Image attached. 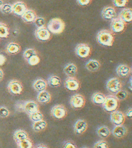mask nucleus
Returning a JSON list of instances; mask_svg holds the SVG:
<instances>
[{
	"label": "nucleus",
	"mask_w": 132,
	"mask_h": 148,
	"mask_svg": "<svg viewBox=\"0 0 132 148\" xmlns=\"http://www.w3.org/2000/svg\"><path fill=\"white\" fill-rule=\"evenodd\" d=\"M10 112L9 110L4 106L0 107V117L2 118H7L10 116Z\"/></svg>",
	"instance_id": "41"
},
{
	"label": "nucleus",
	"mask_w": 132,
	"mask_h": 148,
	"mask_svg": "<svg viewBox=\"0 0 132 148\" xmlns=\"http://www.w3.org/2000/svg\"><path fill=\"white\" fill-rule=\"evenodd\" d=\"M6 62V58L4 55L0 53V66H3Z\"/></svg>",
	"instance_id": "45"
},
{
	"label": "nucleus",
	"mask_w": 132,
	"mask_h": 148,
	"mask_svg": "<svg viewBox=\"0 0 132 148\" xmlns=\"http://www.w3.org/2000/svg\"><path fill=\"white\" fill-rule=\"evenodd\" d=\"M34 23L36 27L38 28L44 27L46 25V21L44 18L42 17H37L35 20Z\"/></svg>",
	"instance_id": "39"
},
{
	"label": "nucleus",
	"mask_w": 132,
	"mask_h": 148,
	"mask_svg": "<svg viewBox=\"0 0 132 148\" xmlns=\"http://www.w3.org/2000/svg\"><path fill=\"white\" fill-rule=\"evenodd\" d=\"M92 0H76V2L78 5L82 6H85L89 5L91 2Z\"/></svg>",
	"instance_id": "44"
},
{
	"label": "nucleus",
	"mask_w": 132,
	"mask_h": 148,
	"mask_svg": "<svg viewBox=\"0 0 132 148\" xmlns=\"http://www.w3.org/2000/svg\"><path fill=\"white\" fill-rule=\"evenodd\" d=\"M36 54H37V53L35 50L33 48H29V49H27L25 50L23 52V56L24 59L26 61H27L29 58H31V57L34 56L35 55H36Z\"/></svg>",
	"instance_id": "35"
},
{
	"label": "nucleus",
	"mask_w": 132,
	"mask_h": 148,
	"mask_svg": "<svg viewBox=\"0 0 132 148\" xmlns=\"http://www.w3.org/2000/svg\"><path fill=\"white\" fill-rule=\"evenodd\" d=\"M122 84L120 79L117 77L110 78L106 83V88L108 91L113 94L117 93L122 89Z\"/></svg>",
	"instance_id": "4"
},
{
	"label": "nucleus",
	"mask_w": 132,
	"mask_h": 148,
	"mask_svg": "<svg viewBox=\"0 0 132 148\" xmlns=\"http://www.w3.org/2000/svg\"><path fill=\"white\" fill-rule=\"evenodd\" d=\"M87 148V147H83V148Z\"/></svg>",
	"instance_id": "51"
},
{
	"label": "nucleus",
	"mask_w": 132,
	"mask_h": 148,
	"mask_svg": "<svg viewBox=\"0 0 132 148\" xmlns=\"http://www.w3.org/2000/svg\"><path fill=\"white\" fill-rule=\"evenodd\" d=\"M21 47L17 42H10L6 48V51L8 54L15 55L19 53Z\"/></svg>",
	"instance_id": "26"
},
{
	"label": "nucleus",
	"mask_w": 132,
	"mask_h": 148,
	"mask_svg": "<svg viewBox=\"0 0 132 148\" xmlns=\"http://www.w3.org/2000/svg\"><path fill=\"white\" fill-rule=\"evenodd\" d=\"M37 99V101L41 104H48L51 101L52 96L50 92L45 90L38 93Z\"/></svg>",
	"instance_id": "21"
},
{
	"label": "nucleus",
	"mask_w": 132,
	"mask_h": 148,
	"mask_svg": "<svg viewBox=\"0 0 132 148\" xmlns=\"http://www.w3.org/2000/svg\"><path fill=\"white\" fill-rule=\"evenodd\" d=\"M4 76V72L2 71V69H0V82H1L3 79Z\"/></svg>",
	"instance_id": "47"
},
{
	"label": "nucleus",
	"mask_w": 132,
	"mask_h": 148,
	"mask_svg": "<svg viewBox=\"0 0 132 148\" xmlns=\"http://www.w3.org/2000/svg\"><path fill=\"white\" fill-rule=\"evenodd\" d=\"M85 67L89 72H97L100 69V63L97 60L91 59L86 63Z\"/></svg>",
	"instance_id": "23"
},
{
	"label": "nucleus",
	"mask_w": 132,
	"mask_h": 148,
	"mask_svg": "<svg viewBox=\"0 0 132 148\" xmlns=\"http://www.w3.org/2000/svg\"><path fill=\"white\" fill-rule=\"evenodd\" d=\"M12 13L16 16L21 17L27 10L26 4L21 1L15 3L12 5Z\"/></svg>",
	"instance_id": "15"
},
{
	"label": "nucleus",
	"mask_w": 132,
	"mask_h": 148,
	"mask_svg": "<svg viewBox=\"0 0 132 148\" xmlns=\"http://www.w3.org/2000/svg\"><path fill=\"white\" fill-rule=\"evenodd\" d=\"M47 28L50 32L54 34H60L65 30V23L61 18H55L50 20Z\"/></svg>",
	"instance_id": "2"
},
{
	"label": "nucleus",
	"mask_w": 132,
	"mask_h": 148,
	"mask_svg": "<svg viewBox=\"0 0 132 148\" xmlns=\"http://www.w3.org/2000/svg\"><path fill=\"white\" fill-rule=\"evenodd\" d=\"M35 36L39 41L46 42L51 38V34L48 28L44 27L37 29L35 32Z\"/></svg>",
	"instance_id": "12"
},
{
	"label": "nucleus",
	"mask_w": 132,
	"mask_h": 148,
	"mask_svg": "<svg viewBox=\"0 0 132 148\" xmlns=\"http://www.w3.org/2000/svg\"><path fill=\"white\" fill-rule=\"evenodd\" d=\"M106 96L104 94L100 92H95L92 95L91 101L93 104L97 105H102L105 101Z\"/></svg>",
	"instance_id": "25"
},
{
	"label": "nucleus",
	"mask_w": 132,
	"mask_h": 148,
	"mask_svg": "<svg viewBox=\"0 0 132 148\" xmlns=\"http://www.w3.org/2000/svg\"><path fill=\"white\" fill-rule=\"evenodd\" d=\"M76 55L81 58H87L90 56L91 48L89 45L85 43L78 45L75 48Z\"/></svg>",
	"instance_id": "5"
},
{
	"label": "nucleus",
	"mask_w": 132,
	"mask_h": 148,
	"mask_svg": "<svg viewBox=\"0 0 132 148\" xmlns=\"http://www.w3.org/2000/svg\"><path fill=\"white\" fill-rule=\"evenodd\" d=\"M35 148H49L48 146L45 145H43V144H40L39 145L36 147Z\"/></svg>",
	"instance_id": "48"
},
{
	"label": "nucleus",
	"mask_w": 132,
	"mask_h": 148,
	"mask_svg": "<svg viewBox=\"0 0 132 148\" xmlns=\"http://www.w3.org/2000/svg\"><path fill=\"white\" fill-rule=\"evenodd\" d=\"M40 61V59L38 54L33 56L27 61L28 64L31 66L37 65V64H39Z\"/></svg>",
	"instance_id": "37"
},
{
	"label": "nucleus",
	"mask_w": 132,
	"mask_h": 148,
	"mask_svg": "<svg viewBox=\"0 0 132 148\" xmlns=\"http://www.w3.org/2000/svg\"><path fill=\"white\" fill-rule=\"evenodd\" d=\"M129 93L125 90H121L115 94V96L119 101H122L127 99Z\"/></svg>",
	"instance_id": "33"
},
{
	"label": "nucleus",
	"mask_w": 132,
	"mask_h": 148,
	"mask_svg": "<svg viewBox=\"0 0 132 148\" xmlns=\"http://www.w3.org/2000/svg\"><path fill=\"white\" fill-rule=\"evenodd\" d=\"M101 16L105 20H112L117 17V14L115 8L108 6L103 8L101 12Z\"/></svg>",
	"instance_id": "13"
},
{
	"label": "nucleus",
	"mask_w": 132,
	"mask_h": 148,
	"mask_svg": "<svg viewBox=\"0 0 132 148\" xmlns=\"http://www.w3.org/2000/svg\"><path fill=\"white\" fill-rule=\"evenodd\" d=\"M1 12L6 15L10 14L12 13V5H10V4H3L2 7L1 9Z\"/></svg>",
	"instance_id": "38"
},
{
	"label": "nucleus",
	"mask_w": 132,
	"mask_h": 148,
	"mask_svg": "<svg viewBox=\"0 0 132 148\" xmlns=\"http://www.w3.org/2000/svg\"><path fill=\"white\" fill-rule=\"evenodd\" d=\"M63 148H78L76 144L71 141H67L65 143Z\"/></svg>",
	"instance_id": "43"
},
{
	"label": "nucleus",
	"mask_w": 132,
	"mask_h": 148,
	"mask_svg": "<svg viewBox=\"0 0 132 148\" xmlns=\"http://www.w3.org/2000/svg\"><path fill=\"white\" fill-rule=\"evenodd\" d=\"M103 108L107 112H112L117 110L119 106V101L113 95L106 96L103 105Z\"/></svg>",
	"instance_id": "3"
},
{
	"label": "nucleus",
	"mask_w": 132,
	"mask_h": 148,
	"mask_svg": "<svg viewBox=\"0 0 132 148\" xmlns=\"http://www.w3.org/2000/svg\"><path fill=\"white\" fill-rule=\"evenodd\" d=\"M129 88V89H130L131 91H132V77H131V78L130 79Z\"/></svg>",
	"instance_id": "49"
},
{
	"label": "nucleus",
	"mask_w": 132,
	"mask_h": 148,
	"mask_svg": "<svg viewBox=\"0 0 132 148\" xmlns=\"http://www.w3.org/2000/svg\"><path fill=\"white\" fill-rule=\"evenodd\" d=\"M7 90L10 94L18 95L22 93L23 87L21 82L14 79L9 82L7 85Z\"/></svg>",
	"instance_id": "7"
},
{
	"label": "nucleus",
	"mask_w": 132,
	"mask_h": 148,
	"mask_svg": "<svg viewBox=\"0 0 132 148\" xmlns=\"http://www.w3.org/2000/svg\"><path fill=\"white\" fill-rule=\"evenodd\" d=\"M131 71H132V70H131Z\"/></svg>",
	"instance_id": "52"
},
{
	"label": "nucleus",
	"mask_w": 132,
	"mask_h": 148,
	"mask_svg": "<svg viewBox=\"0 0 132 148\" xmlns=\"http://www.w3.org/2000/svg\"><path fill=\"white\" fill-rule=\"evenodd\" d=\"M93 148H109V146L106 141L100 140L95 143Z\"/></svg>",
	"instance_id": "40"
},
{
	"label": "nucleus",
	"mask_w": 132,
	"mask_h": 148,
	"mask_svg": "<svg viewBox=\"0 0 132 148\" xmlns=\"http://www.w3.org/2000/svg\"><path fill=\"white\" fill-rule=\"evenodd\" d=\"M126 27V23L121 20L120 18L116 17L112 20L110 23V29L112 32L115 33H120L125 31Z\"/></svg>",
	"instance_id": "9"
},
{
	"label": "nucleus",
	"mask_w": 132,
	"mask_h": 148,
	"mask_svg": "<svg viewBox=\"0 0 132 148\" xmlns=\"http://www.w3.org/2000/svg\"><path fill=\"white\" fill-rule=\"evenodd\" d=\"M97 133L98 136L102 139L107 138L110 136L111 132L110 129L108 126L103 125L99 127L97 129Z\"/></svg>",
	"instance_id": "29"
},
{
	"label": "nucleus",
	"mask_w": 132,
	"mask_h": 148,
	"mask_svg": "<svg viewBox=\"0 0 132 148\" xmlns=\"http://www.w3.org/2000/svg\"><path fill=\"white\" fill-rule=\"evenodd\" d=\"M113 136L116 138L120 139L125 137L127 135V129L123 125H116L112 131Z\"/></svg>",
	"instance_id": "17"
},
{
	"label": "nucleus",
	"mask_w": 132,
	"mask_h": 148,
	"mask_svg": "<svg viewBox=\"0 0 132 148\" xmlns=\"http://www.w3.org/2000/svg\"><path fill=\"white\" fill-rule=\"evenodd\" d=\"M125 115L122 111L116 110L111 112L110 120L115 125H123L125 120Z\"/></svg>",
	"instance_id": "11"
},
{
	"label": "nucleus",
	"mask_w": 132,
	"mask_h": 148,
	"mask_svg": "<svg viewBox=\"0 0 132 148\" xmlns=\"http://www.w3.org/2000/svg\"><path fill=\"white\" fill-rule=\"evenodd\" d=\"M14 138L16 143H18L21 141L24 140L29 138V135L26 131L23 130H18L15 131L14 134Z\"/></svg>",
	"instance_id": "27"
},
{
	"label": "nucleus",
	"mask_w": 132,
	"mask_h": 148,
	"mask_svg": "<svg viewBox=\"0 0 132 148\" xmlns=\"http://www.w3.org/2000/svg\"><path fill=\"white\" fill-rule=\"evenodd\" d=\"M29 118L33 122H35L37 121H40L43 120L44 115L40 111H37L33 114H29Z\"/></svg>",
	"instance_id": "34"
},
{
	"label": "nucleus",
	"mask_w": 132,
	"mask_h": 148,
	"mask_svg": "<svg viewBox=\"0 0 132 148\" xmlns=\"http://www.w3.org/2000/svg\"><path fill=\"white\" fill-rule=\"evenodd\" d=\"M119 17L125 23L132 22V8H125L119 13Z\"/></svg>",
	"instance_id": "18"
},
{
	"label": "nucleus",
	"mask_w": 132,
	"mask_h": 148,
	"mask_svg": "<svg viewBox=\"0 0 132 148\" xmlns=\"http://www.w3.org/2000/svg\"><path fill=\"white\" fill-rule=\"evenodd\" d=\"M18 147L19 148H33V144L32 140L28 138L24 140L21 141L20 142L17 143Z\"/></svg>",
	"instance_id": "32"
},
{
	"label": "nucleus",
	"mask_w": 132,
	"mask_h": 148,
	"mask_svg": "<svg viewBox=\"0 0 132 148\" xmlns=\"http://www.w3.org/2000/svg\"><path fill=\"white\" fill-rule=\"evenodd\" d=\"M88 128L87 122L83 119H79L74 125V131L77 135H82Z\"/></svg>",
	"instance_id": "14"
},
{
	"label": "nucleus",
	"mask_w": 132,
	"mask_h": 148,
	"mask_svg": "<svg viewBox=\"0 0 132 148\" xmlns=\"http://www.w3.org/2000/svg\"><path fill=\"white\" fill-rule=\"evenodd\" d=\"M10 35V29L4 23H0V38H6Z\"/></svg>",
	"instance_id": "31"
},
{
	"label": "nucleus",
	"mask_w": 132,
	"mask_h": 148,
	"mask_svg": "<svg viewBox=\"0 0 132 148\" xmlns=\"http://www.w3.org/2000/svg\"><path fill=\"white\" fill-rule=\"evenodd\" d=\"M64 86L70 91H76L80 88V82L75 77H68L64 82Z\"/></svg>",
	"instance_id": "10"
},
{
	"label": "nucleus",
	"mask_w": 132,
	"mask_h": 148,
	"mask_svg": "<svg viewBox=\"0 0 132 148\" xmlns=\"http://www.w3.org/2000/svg\"><path fill=\"white\" fill-rule=\"evenodd\" d=\"M97 40L99 44L102 46L111 47L114 42L115 36L112 31L103 29L98 32L97 35Z\"/></svg>",
	"instance_id": "1"
},
{
	"label": "nucleus",
	"mask_w": 132,
	"mask_h": 148,
	"mask_svg": "<svg viewBox=\"0 0 132 148\" xmlns=\"http://www.w3.org/2000/svg\"><path fill=\"white\" fill-rule=\"evenodd\" d=\"M3 4H4L3 1L2 0H0V10H1V8L2 7Z\"/></svg>",
	"instance_id": "50"
},
{
	"label": "nucleus",
	"mask_w": 132,
	"mask_h": 148,
	"mask_svg": "<svg viewBox=\"0 0 132 148\" xmlns=\"http://www.w3.org/2000/svg\"><path fill=\"white\" fill-rule=\"evenodd\" d=\"M129 0H113L114 6L117 8H124L127 5Z\"/></svg>",
	"instance_id": "36"
},
{
	"label": "nucleus",
	"mask_w": 132,
	"mask_h": 148,
	"mask_svg": "<svg viewBox=\"0 0 132 148\" xmlns=\"http://www.w3.org/2000/svg\"><path fill=\"white\" fill-rule=\"evenodd\" d=\"M25 101H18L15 104V108L19 112H24Z\"/></svg>",
	"instance_id": "42"
},
{
	"label": "nucleus",
	"mask_w": 132,
	"mask_h": 148,
	"mask_svg": "<svg viewBox=\"0 0 132 148\" xmlns=\"http://www.w3.org/2000/svg\"><path fill=\"white\" fill-rule=\"evenodd\" d=\"M63 71L68 77H75L78 73V67L74 63H70L64 67Z\"/></svg>",
	"instance_id": "20"
},
{
	"label": "nucleus",
	"mask_w": 132,
	"mask_h": 148,
	"mask_svg": "<svg viewBox=\"0 0 132 148\" xmlns=\"http://www.w3.org/2000/svg\"><path fill=\"white\" fill-rule=\"evenodd\" d=\"M68 114L66 107L63 105H56L52 107L51 110V115L54 118L63 119L65 118Z\"/></svg>",
	"instance_id": "8"
},
{
	"label": "nucleus",
	"mask_w": 132,
	"mask_h": 148,
	"mask_svg": "<svg viewBox=\"0 0 132 148\" xmlns=\"http://www.w3.org/2000/svg\"><path fill=\"white\" fill-rule=\"evenodd\" d=\"M37 18V16L34 10H28L23 15L21 18L24 22L26 23L34 22L35 20Z\"/></svg>",
	"instance_id": "24"
},
{
	"label": "nucleus",
	"mask_w": 132,
	"mask_h": 148,
	"mask_svg": "<svg viewBox=\"0 0 132 148\" xmlns=\"http://www.w3.org/2000/svg\"><path fill=\"white\" fill-rule=\"evenodd\" d=\"M48 86L47 82L42 78H39L36 80L33 84V86L35 90H36L38 92L44 91L46 90Z\"/></svg>",
	"instance_id": "22"
},
{
	"label": "nucleus",
	"mask_w": 132,
	"mask_h": 148,
	"mask_svg": "<svg viewBox=\"0 0 132 148\" xmlns=\"http://www.w3.org/2000/svg\"><path fill=\"white\" fill-rule=\"evenodd\" d=\"M48 124L47 122L44 120L34 122L32 126L33 131L35 132H40L44 131L47 128Z\"/></svg>",
	"instance_id": "28"
},
{
	"label": "nucleus",
	"mask_w": 132,
	"mask_h": 148,
	"mask_svg": "<svg viewBox=\"0 0 132 148\" xmlns=\"http://www.w3.org/2000/svg\"><path fill=\"white\" fill-rule=\"evenodd\" d=\"M47 83L52 87H59L61 84V80L59 76L52 75L48 78Z\"/></svg>",
	"instance_id": "30"
},
{
	"label": "nucleus",
	"mask_w": 132,
	"mask_h": 148,
	"mask_svg": "<svg viewBox=\"0 0 132 148\" xmlns=\"http://www.w3.org/2000/svg\"><path fill=\"white\" fill-rule=\"evenodd\" d=\"M39 110V105L36 101H25L24 112L29 114V116Z\"/></svg>",
	"instance_id": "16"
},
{
	"label": "nucleus",
	"mask_w": 132,
	"mask_h": 148,
	"mask_svg": "<svg viewBox=\"0 0 132 148\" xmlns=\"http://www.w3.org/2000/svg\"><path fill=\"white\" fill-rule=\"evenodd\" d=\"M125 115V116H127L129 118H132V108L129 109L126 112V114Z\"/></svg>",
	"instance_id": "46"
},
{
	"label": "nucleus",
	"mask_w": 132,
	"mask_h": 148,
	"mask_svg": "<svg viewBox=\"0 0 132 148\" xmlns=\"http://www.w3.org/2000/svg\"><path fill=\"white\" fill-rule=\"evenodd\" d=\"M131 69L126 64H120L116 68V73L118 76L125 78L130 75Z\"/></svg>",
	"instance_id": "19"
},
{
	"label": "nucleus",
	"mask_w": 132,
	"mask_h": 148,
	"mask_svg": "<svg viewBox=\"0 0 132 148\" xmlns=\"http://www.w3.org/2000/svg\"><path fill=\"white\" fill-rule=\"evenodd\" d=\"M70 103L73 108L76 109L82 108L85 105V98L83 95L76 93L71 96Z\"/></svg>",
	"instance_id": "6"
}]
</instances>
